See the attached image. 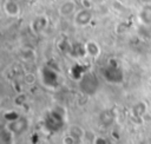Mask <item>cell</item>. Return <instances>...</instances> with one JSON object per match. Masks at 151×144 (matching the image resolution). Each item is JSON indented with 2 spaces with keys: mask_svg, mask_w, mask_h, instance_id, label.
<instances>
[{
  "mask_svg": "<svg viewBox=\"0 0 151 144\" xmlns=\"http://www.w3.org/2000/svg\"><path fill=\"white\" fill-rule=\"evenodd\" d=\"M65 118H66L65 110L61 107H54L53 110L46 113L44 125L50 132H57L64 126Z\"/></svg>",
  "mask_w": 151,
  "mask_h": 144,
  "instance_id": "cell-1",
  "label": "cell"
},
{
  "mask_svg": "<svg viewBox=\"0 0 151 144\" xmlns=\"http://www.w3.org/2000/svg\"><path fill=\"white\" fill-rule=\"evenodd\" d=\"M101 74L104 77V79L111 84H120L124 79L122 67L118 64H116L114 61H110L101 70Z\"/></svg>",
  "mask_w": 151,
  "mask_h": 144,
  "instance_id": "cell-2",
  "label": "cell"
},
{
  "mask_svg": "<svg viewBox=\"0 0 151 144\" xmlns=\"http://www.w3.org/2000/svg\"><path fill=\"white\" fill-rule=\"evenodd\" d=\"M40 79L42 84L48 89H55L60 84V76L53 67L46 65L40 68Z\"/></svg>",
  "mask_w": 151,
  "mask_h": 144,
  "instance_id": "cell-3",
  "label": "cell"
},
{
  "mask_svg": "<svg viewBox=\"0 0 151 144\" xmlns=\"http://www.w3.org/2000/svg\"><path fill=\"white\" fill-rule=\"evenodd\" d=\"M98 86H99V80L97 79V77L92 72H87L86 71V73L79 80V87L86 94H93V93H96Z\"/></svg>",
  "mask_w": 151,
  "mask_h": 144,
  "instance_id": "cell-4",
  "label": "cell"
},
{
  "mask_svg": "<svg viewBox=\"0 0 151 144\" xmlns=\"http://www.w3.org/2000/svg\"><path fill=\"white\" fill-rule=\"evenodd\" d=\"M92 18H93V13L90 8H80L76 12L73 21L77 26L85 27L92 21Z\"/></svg>",
  "mask_w": 151,
  "mask_h": 144,
  "instance_id": "cell-5",
  "label": "cell"
},
{
  "mask_svg": "<svg viewBox=\"0 0 151 144\" xmlns=\"http://www.w3.org/2000/svg\"><path fill=\"white\" fill-rule=\"evenodd\" d=\"M6 127L17 136V135H20V133H22V132H25L27 130V127H28V120L26 118L18 117L17 119H14L12 122H8L7 125H6Z\"/></svg>",
  "mask_w": 151,
  "mask_h": 144,
  "instance_id": "cell-6",
  "label": "cell"
},
{
  "mask_svg": "<svg viewBox=\"0 0 151 144\" xmlns=\"http://www.w3.org/2000/svg\"><path fill=\"white\" fill-rule=\"evenodd\" d=\"M47 26H48V19L45 15H38L31 22V30L34 34H41L42 32H45Z\"/></svg>",
  "mask_w": 151,
  "mask_h": 144,
  "instance_id": "cell-7",
  "label": "cell"
},
{
  "mask_svg": "<svg viewBox=\"0 0 151 144\" xmlns=\"http://www.w3.org/2000/svg\"><path fill=\"white\" fill-rule=\"evenodd\" d=\"M76 12H77V4L73 0H65L64 2L60 4V6L58 8L59 15L64 17V18L76 14Z\"/></svg>",
  "mask_w": 151,
  "mask_h": 144,
  "instance_id": "cell-8",
  "label": "cell"
},
{
  "mask_svg": "<svg viewBox=\"0 0 151 144\" xmlns=\"http://www.w3.org/2000/svg\"><path fill=\"white\" fill-rule=\"evenodd\" d=\"M4 11H5V13H6L7 17H9V18H17V17L20 15L21 8H20V5L18 4V1L6 0L5 4H4Z\"/></svg>",
  "mask_w": 151,
  "mask_h": 144,
  "instance_id": "cell-9",
  "label": "cell"
},
{
  "mask_svg": "<svg viewBox=\"0 0 151 144\" xmlns=\"http://www.w3.org/2000/svg\"><path fill=\"white\" fill-rule=\"evenodd\" d=\"M138 20H139V24L151 25V2L142 5L138 12Z\"/></svg>",
  "mask_w": 151,
  "mask_h": 144,
  "instance_id": "cell-10",
  "label": "cell"
},
{
  "mask_svg": "<svg viewBox=\"0 0 151 144\" xmlns=\"http://www.w3.org/2000/svg\"><path fill=\"white\" fill-rule=\"evenodd\" d=\"M84 45H85L86 55H88L91 58L99 57V54H100V46L98 45L97 41H94V40H87Z\"/></svg>",
  "mask_w": 151,
  "mask_h": 144,
  "instance_id": "cell-11",
  "label": "cell"
},
{
  "mask_svg": "<svg viewBox=\"0 0 151 144\" xmlns=\"http://www.w3.org/2000/svg\"><path fill=\"white\" fill-rule=\"evenodd\" d=\"M14 133L6 126L0 131V144H14Z\"/></svg>",
  "mask_w": 151,
  "mask_h": 144,
  "instance_id": "cell-12",
  "label": "cell"
},
{
  "mask_svg": "<svg viewBox=\"0 0 151 144\" xmlns=\"http://www.w3.org/2000/svg\"><path fill=\"white\" fill-rule=\"evenodd\" d=\"M137 32H138V35L143 40H150L151 39V25L139 24V27H138Z\"/></svg>",
  "mask_w": 151,
  "mask_h": 144,
  "instance_id": "cell-13",
  "label": "cell"
},
{
  "mask_svg": "<svg viewBox=\"0 0 151 144\" xmlns=\"http://www.w3.org/2000/svg\"><path fill=\"white\" fill-rule=\"evenodd\" d=\"M70 73H71V77L73 78L74 76H76V73L78 74V81L83 78V76L86 73V70L80 65V64H76V65H73L72 67H71V71H70Z\"/></svg>",
  "mask_w": 151,
  "mask_h": 144,
  "instance_id": "cell-14",
  "label": "cell"
},
{
  "mask_svg": "<svg viewBox=\"0 0 151 144\" xmlns=\"http://www.w3.org/2000/svg\"><path fill=\"white\" fill-rule=\"evenodd\" d=\"M21 58H22L24 60H26V61L33 60V59L35 58V52H34V50H32V48H29V47H26V48L21 50Z\"/></svg>",
  "mask_w": 151,
  "mask_h": 144,
  "instance_id": "cell-15",
  "label": "cell"
},
{
  "mask_svg": "<svg viewBox=\"0 0 151 144\" xmlns=\"http://www.w3.org/2000/svg\"><path fill=\"white\" fill-rule=\"evenodd\" d=\"M76 140H77V138H76L74 136H72L71 133H68L67 136L64 137L63 144H76Z\"/></svg>",
  "mask_w": 151,
  "mask_h": 144,
  "instance_id": "cell-16",
  "label": "cell"
},
{
  "mask_svg": "<svg viewBox=\"0 0 151 144\" xmlns=\"http://www.w3.org/2000/svg\"><path fill=\"white\" fill-rule=\"evenodd\" d=\"M92 4H93V0H81V5H83V8H92Z\"/></svg>",
  "mask_w": 151,
  "mask_h": 144,
  "instance_id": "cell-17",
  "label": "cell"
},
{
  "mask_svg": "<svg viewBox=\"0 0 151 144\" xmlns=\"http://www.w3.org/2000/svg\"><path fill=\"white\" fill-rule=\"evenodd\" d=\"M94 144H107L106 139L103 138V137H97L96 140H94Z\"/></svg>",
  "mask_w": 151,
  "mask_h": 144,
  "instance_id": "cell-18",
  "label": "cell"
},
{
  "mask_svg": "<svg viewBox=\"0 0 151 144\" xmlns=\"http://www.w3.org/2000/svg\"><path fill=\"white\" fill-rule=\"evenodd\" d=\"M14 1H18V0H14Z\"/></svg>",
  "mask_w": 151,
  "mask_h": 144,
  "instance_id": "cell-19",
  "label": "cell"
}]
</instances>
